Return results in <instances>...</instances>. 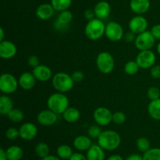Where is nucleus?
I'll list each match as a JSON object with an SVG mask.
<instances>
[{
  "label": "nucleus",
  "instance_id": "nucleus-1",
  "mask_svg": "<svg viewBox=\"0 0 160 160\" xmlns=\"http://www.w3.org/2000/svg\"><path fill=\"white\" fill-rule=\"evenodd\" d=\"M121 144L120 135L115 131L107 130L102 132L98 138V145L106 151H113Z\"/></svg>",
  "mask_w": 160,
  "mask_h": 160
},
{
  "label": "nucleus",
  "instance_id": "nucleus-2",
  "mask_svg": "<svg viewBox=\"0 0 160 160\" xmlns=\"http://www.w3.org/2000/svg\"><path fill=\"white\" fill-rule=\"evenodd\" d=\"M106 25L102 20L96 17L89 20L84 28L86 37L92 41H97L100 39L105 34Z\"/></svg>",
  "mask_w": 160,
  "mask_h": 160
},
{
  "label": "nucleus",
  "instance_id": "nucleus-3",
  "mask_svg": "<svg viewBox=\"0 0 160 160\" xmlns=\"http://www.w3.org/2000/svg\"><path fill=\"white\" fill-rule=\"evenodd\" d=\"M48 109L56 114H62L69 107V99L64 93L56 92L48 97L47 100Z\"/></svg>",
  "mask_w": 160,
  "mask_h": 160
},
{
  "label": "nucleus",
  "instance_id": "nucleus-4",
  "mask_svg": "<svg viewBox=\"0 0 160 160\" xmlns=\"http://www.w3.org/2000/svg\"><path fill=\"white\" fill-rule=\"evenodd\" d=\"M74 83L72 76L64 72H59L56 73L52 80L53 88L58 92H61V93L70 92L73 88Z\"/></svg>",
  "mask_w": 160,
  "mask_h": 160
},
{
  "label": "nucleus",
  "instance_id": "nucleus-5",
  "mask_svg": "<svg viewBox=\"0 0 160 160\" xmlns=\"http://www.w3.org/2000/svg\"><path fill=\"white\" fill-rule=\"evenodd\" d=\"M96 66L102 73H110L115 67V60L112 55L108 52H100L96 58Z\"/></svg>",
  "mask_w": 160,
  "mask_h": 160
},
{
  "label": "nucleus",
  "instance_id": "nucleus-6",
  "mask_svg": "<svg viewBox=\"0 0 160 160\" xmlns=\"http://www.w3.org/2000/svg\"><path fill=\"white\" fill-rule=\"evenodd\" d=\"M19 81L12 74L5 73L0 76V90L5 95H10L17 91Z\"/></svg>",
  "mask_w": 160,
  "mask_h": 160
},
{
  "label": "nucleus",
  "instance_id": "nucleus-7",
  "mask_svg": "<svg viewBox=\"0 0 160 160\" xmlns=\"http://www.w3.org/2000/svg\"><path fill=\"white\" fill-rule=\"evenodd\" d=\"M156 40V39L152 35L151 31H145L141 34H137L134 41V45L140 51L149 50L154 46Z\"/></svg>",
  "mask_w": 160,
  "mask_h": 160
},
{
  "label": "nucleus",
  "instance_id": "nucleus-8",
  "mask_svg": "<svg viewBox=\"0 0 160 160\" xmlns=\"http://www.w3.org/2000/svg\"><path fill=\"white\" fill-rule=\"evenodd\" d=\"M105 35L112 42H119L124 37V31L120 23L116 21H110L106 25Z\"/></svg>",
  "mask_w": 160,
  "mask_h": 160
},
{
  "label": "nucleus",
  "instance_id": "nucleus-9",
  "mask_svg": "<svg viewBox=\"0 0 160 160\" xmlns=\"http://www.w3.org/2000/svg\"><path fill=\"white\" fill-rule=\"evenodd\" d=\"M156 61V56L154 52L149 50L140 51L136 57V62L141 69H149L155 65Z\"/></svg>",
  "mask_w": 160,
  "mask_h": 160
},
{
  "label": "nucleus",
  "instance_id": "nucleus-10",
  "mask_svg": "<svg viewBox=\"0 0 160 160\" xmlns=\"http://www.w3.org/2000/svg\"><path fill=\"white\" fill-rule=\"evenodd\" d=\"M93 119L99 126H107L112 121V113L106 107H98L94 111Z\"/></svg>",
  "mask_w": 160,
  "mask_h": 160
},
{
  "label": "nucleus",
  "instance_id": "nucleus-11",
  "mask_svg": "<svg viewBox=\"0 0 160 160\" xmlns=\"http://www.w3.org/2000/svg\"><path fill=\"white\" fill-rule=\"evenodd\" d=\"M58 114L50 110L49 109L42 110L37 116V121L42 126L49 127L52 126L56 123L58 120Z\"/></svg>",
  "mask_w": 160,
  "mask_h": 160
},
{
  "label": "nucleus",
  "instance_id": "nucleus-12",
  "mask_svg": "<svg viewBox=\"0 0 160 160\" xmlns=\"http://www.w3.org/2000/svg\"><path fill=\"white\" fill-rule=\"evenodd\" d=\"M129 30L135 34H139L144 31H147L148 28V21L144 17L138 15L134 17L129 22Z\"/></svg>",
  "mask_w": 160,
  "mask_h": 160
},
{
  "label": "nucleus",
  "instance_id": "nucleus-13",
  "mask_svg": "<svg viewBox=\"0 0 160 160\" xmlns=\"http://www.w3.org/2000/svg\"><path fill=\"white\" fill-rule=\"evenodd\" d=\"M20 137L23 140L30 141L34 139L38 134V128L34 123L26 122L23 123L19 128Z\"/></svg>",
  "mask_w": 160,
  "mask_h": 160
},
{
  "label": "nucleus",
  "instance_id": "nucleus-14",
  "mask_svg": "<svg viewBox=\"0 0 160 160\" xmlns=\"http://www.w3.org/2000/svg\"><path fill=\"white\" fill-rule=\"evenodd\" d=\"M17 46L13 42L8 40L0 42V57L3 59H9L16 56Z\"/></svg>",
  "mask_w": 160,
  "mask_h": 160
},
{
  "label": "nucleus",
  "instance_id": "nucleus-15",
  "mask_svg": "<svg viewBox=\"0 0 160 160\" xmlns=\"http://www.w3.org/2000/svg\"><path fill=\"white\" fill-rule=\"evenodd\" d=\"M33 74L35 77L36 80L41 82H46L52 78V70L45 65H38V67L33 68Z\"/></svg>",
  "mask_w": 160,
  "mask_h": 160
},
{
  "label": "nucleus",
  "instance_id": "nucleus-16",
  "mask_svg": "<svg viewBox=\"0 0 160 160\" xmlns=\"http://www.w3.org/2000/svg\"><path fill=\"white\" fill-rule=\"evenodd\" d=\"M36 78L33 73L31 72H24L22 73L19 78V85L23 90H31L34 87L36 84Z\"/></svg>",
  "mask_w": 160,
  "mask_h": 160
},
{
  "label": "nucleus",
  "instance_id": "nucleus-17",
  "mask_svg": "<svg viewBox=\"0 0 160 160\" xmlns=\"http://www.w3.org/2000/svg\"><path fill=\"white\" fill-rule=\"evenodd\" d=\"M55 9L52 4L48 3H44V4L40 5L37 8L35 11V14L38 19L42 20H49L51 17H52L54 14Z\"/></svg>",
  "mask_w": 160,
  "mask_h": 160
},
{
  "label": "nucleus",
  "instance_id": "nucleus-18",
  "mask_svg": "<svg viewBox=\"0 0 160 160\" xmlns=\"http://www.w3.org/2000/svg\"><path fill=\"white\" fill-rule=\"evenodd\" d=\"M95 17L100 20H105L109 16L111 12V6L109 2L106 1H101L95 5L94 8Z\"/></svg>",
  "mask_w": 160,
  "mask_h": 160
},
{
  "label": "nucleus",
  "instance_id": "nucleus-19",
  "mask_svg": "<svg viewBox=\"0 0 160 160\" xmlns=\"http://www.w3.org/2000/svg\"><path fill=\"white\" fill-rule=\"evenodd\" d=\"M130 8L136 14L145 13L150 8L149 0H131Z\"/></svg>",
  "mask_w": 160,
  "mask_h": 160
},
{
  "label": "nucleus",
  "instance_id": "nucleus-20",
  "mask_svg": "<svg viewBox=\"0 0 160 160\" xmlns=\"http://www.w3.org/2000/svg\"><path fill=\"white\" fill-rule=\"evenodd\" d=\"M93 145L91 138L86 135H79L73 140V146L78 151H88Z\"/></svg>",
  "mask_w": 160,
  "mask_h": 160
},
{
  "label": "nucleus",
  "instance_id": "nucleus-21",
  "mask_svg": "<svg viewBox=\"0 0 160 160\" xmlns=\"http://www.w3.org/2000/svg\"><path fill=\"white\" fill-rule=\"evenodd\" d=\"M86 157L88 160H105L104 149L99 145H92L87 151Z\"/></svg>",
  "mask_w": 160,
  "mask_h": 160
},
{
  "label": "nucleus",
  "instance_id": "nucleus-22",
  "mask_svg": "<svg viewBox=\"0 0 160 160\" xmlns=\"http://www.w3.org/2000/svg\"><path fill=\"white\" fill-rule=\"evenodd\" d=\"M62 117L67 123H75L79 120L81 117V112L76 108L68 107L62 113Z\"/></svg>",
  "mask_w": 160,
  "mask_h": 160
},
{
  "label": "nucleus",
  "instance_id": "nucleus-23",
  "mask_svg": "<svg viewBox=\"0 0 160 160\" xmlns=\"http://www.w3.org/2000/svg\"><path fill=\"white\" fill-rule=\"evenodd\" d=\"M13 109V102L7 95H2L0 97V113L6 115Z\"/></svg>",
  "mask_w": 160,
  "mask_h": 160
},
{
  "label": "nucleus",
  "instance_id": "nucleus-24",
  "mask_svg": "<svg viewBox=\"0 0 160 160\" xmlns=\"http://www.w3.org/2000/svg\"><path fill=\"white\" fill-rule=\"evenodd\" d=\"M148 115L156 120H160V98L152 100L148 106Z\"/></svg>",
  "mask_w": 160,
  "mask_h": 160
},
{
  "label": "nucleus",
  "instance_id": "nucleus-25",
  "mask_svg": "<svg viewBox=\"0 0 160 160\" xmlns=\"http://www.w3.org/2000/svg\"><path fill=\"white\" fill-rule=\"evenodd\" d=\"M6 151L8 160H20L23 156V151L18 145H12Z\"/></svg>",
  "mask_w": 160,
  "mask_h": 160
},
{
  "label": "nucleus",
  "instance_id": "nucleus-26",
  "mask_svg": "<svg viewBox=\"0 0 160 160\" xmlns=\"http://www.w3.org/2000/svg\"><path fill=\"white\" fill-rule=\"evenodd\" d=\"M56 152H57L58 157L63 160H69L72 156V155L73 154L71 147H70L67 145H59L58 147Z\"/></svg>",
  "mask_w": 160,
  "mask_h": 160
},
{
  "label": "nucleus",
  "instance_id": "nucleus-27",
  "mask_svg": "<svg viewBox=\"0 0 160 160\" xmlns=\"http://www.w3.org/2000/svg\"><path fill=\"white\" fill-rule=\"evenodd\" d=\"M7 117L11 122L15 123H18L23 121V118H24V113H23V112L21 109H14L13 108V109L7 114Z\"/></svg>",
  "mask_w": 160,
  "mask_h": 160
},
{
  "label": "nucleus",
  "instance_id": "nucleus-28",
  "mask_svg": "<svg viewBox=\"0 0 160 160\" xmlns=\"http://www.w3.org/2000/svg\"><path fill=\"white\" fill-rule=\"evenodd\" d=\"M72 0H51V4L56 11L67 10L71 6Z\"/></svg>",
  "mask_w": 160,
  "mask_h": 160
},
{
  "label": "nucleus",
  "instance_id": "nucleus-29",
  "mask_svg": "<svg viewBox=\"0 0 160 160\" xmlns=\"http://www.w3.org/2000/svg\"><path fill=\"white\" fill-rule=\"evenodd\" d=\"M34 151H35L36 155L38 157L43 159V158L46 157V156L49 155L50 148L48 145L46 143H45V142H39L38 144L36 145Z\"/></svg>",
  "mask_w": 160,
  "mask_h": 160
},
{
  "label": "nucleus",
  "instance_id": "nucleus-30",
  "mask_svg": "<svg viewBox=\"0 0 160 160\" xmlns=\"http://www.w3.org/2000/svg\"><path fill=\"white\" fill-rule=\"evenodd\" d=\"M139 67L138 62L134 60L128 61L124 66V72L125 73H127L128 75H130V76H133V75H135L136 73L138 72Z\"/></svg>",
  "mask_w": 160,
  "mask_h": 160
},
{
  "label": "nucleus",
  "instance_id": "nucleus-31",
  "mask_svg": "<svg viewBox=\"0 0 160 160\" xmlns=\"http://www.w3.org/2000/svg\"><path fill=\"white\" fill-rule=\"evenodd\" d=\"M72 20H73V14H72L70 11L67 9V10L61 11L59 12L56 21L60 23H62V24L68 25L72 21Z\"/></svg>",
  "mask_w": 160,
  "mask_h": 160
},
{
  "label": "nucleus",
  "instance_id": "nucleus-32",
  "mask_svg": "<svg viewBox=\"0 0 160 160\" xmlns=\"http://www.w3.org/2000/svg\"><path fill=\"white\" fill-rule=\"evenodd\" d=\"M143 160H160V148H150L143 155Z\"/></svg>",
  "mask_w": 160,
  "mask_h": 160
},
{
  "label": "nucleus",
  "instance_id": "nucleus-33",
  "mask_svg": "<svg viewBox=\"0 0 160 160\" xmlns=\"http://www.w3.org/2000/svg\"><path fill=\"white\" fill-rule=\"evenodd\" d=\"M136 146L137 148L142 152L145 153V152H147L148 150H149L150 147H151V143H150L149 140L146 138L141 137L136 142Z\"/></svg>",
  "mask_w": 160,
  "mask_h": 160
},
{
  "label": "nucleus",
  "instance_id": "nucleus-34",
  "mask_svg": "<svg viewBox=\"0 0 160 160\" xmlns=\"http://www.w3.org/2000/svg\"><path fill=\"white\" fill-rule=\"evenodd\" d=\"M102 132V131L99 125L98 126V125H92L88 130V134L92 139H98Z\"/></svg>",
  "mask_w": 160,
  "mask_h": 160
},
{
  "label": "nucleus",
  "instance_id": "nucleus-35",
  "mask_svg": "<svg viewBox=\"0 0 160 160\" xmlns=\"http://www.w3.org/2000/svg\"><path fill=\"white\" fill-rule=\"evenodd\" d=\"M126 115L121 111H117L112 114V122L117 125H121L126 121Z\"/></svg>",
  "mask_w": 160,
  "mask_h": 160
},
{
  "label": "nucleus",
  "instance_id": "nucleus-36",
  "mask_svg": "<svg viewBox=\"0 0 160 160\" xmlns=\"http://www.w3.org/2000/svg\"><path fill=\"white\" fill-rule=\"evenodd\" d=\"M147 96L151 101L160 98V90L157 87H150L147 92Z\"/></svg>",
  "mask_w": 160,
  "mask_h": 160
},
{
  "label": "nucleus",
  "instance_id": "nucleus-37",
  "mask_svg": "<svg viewBox=\"0 0 160 160\" xmlns=\"http://www.w3.org/2000/svg\"><path fill=\"white\" fill-rule=\"evenodd\" d=\"M6 137L9 140H15L17 138L20 137L19 129L14 128V127H11V128H8L6 131Z\"/></svg>",
  "mask_w": 160,
  "mask_h": 160
},
{
  "label": "nucleus",
  "instance_id": "nucleus-38",
  "mask_svg": "<svg viewBox=\"0 0 160 160\" xmlns=\"http://www.w3.org/2000/svg\"><path fill=\"white\" fill-rule=\"evenodd\" d=\"M28 64L29 67H33V68L40 65V61H39L38 57L37 56H34V55L30 56L28 59Z\"/></svg>",
  "mask_w": 160,
  "mask_h": 160
},
{
  "label": "nucleus",
  "instance_id": "nucleus-39",
  "mask_svg": "<svg viewBox=\"0 0 160 160\" xmlns=\"http://www.w3.org/2000/svg\"><path fill=\"white\" fill-rule=\"evenodd\" d=\"M71 76L73 80L74 81V82L76 83L81 82L84 78V73L82 71H81V70H76V71H74L72 73Z\"/></svg>",
  "mask_w": 160,
  "mask_h": 160
},
{
  "label": "nucleus",
  "instance_id": "nucleus-40",
  "mask_svg": "<svg viewBox=\"0 0 160 160\" xmlns=\"http://www.w3.org/2000/svg\"><path fill=\"white\" fill-rule=\"evenodd\" d=\"M151 76L155 79H160V65H154L151 68Z\"/></svg>",
  "mask_w": 160,
  "mask_h": 160
},
{
  "label": "nucleus",
  "instance_id": "nucleus-41",
  "mask_svg": "<svg viewBox=\"0 0 160 160\" xmlns=\"http://www.w3.org/2000/svg\"><path fill=\"white\" fill-rule=\"evenodd\" d=\"M156 40H160V24H156L150 31Z\"/></svg>",
  "mask_w": 160,
  "mask_h": 160
},
{
  "label": "nucleus",
  "instance_id": "nucleus-42",
  "mask_svg": "<svg viewBox=\"0 0 160 160\" xmlns=\"http://www.w3.org/2000/svg\"><path fill=\"white\" fill-rule=\"evenodd\" d=\"M135 38H136L135 34L133 32H131V31H129V32H128L127 34H125V35H124L125 41H126L127 42H128V43H130V42H134Z\"/></svg>",
  "mask_w": 160,
  "mask_h": 160
},
{
  "label": "nucleus",
  "instance_id": "nucleus-43",
  "mask_svg": "<svg viewBox=\"0 0 160 160\" xmlns=\"http://www.w3.org/2000/svg\"><path fill=\"white\" fill-rule=\"evenodd\" d=\"M95 12H94V10H92V9H87V10H85V12H84V17H85L86 20H88L89 21V20H92V19L95 18Z\"/></svg>",
  "mask_w": 160,
  "mask_h": 160
},
{
  "label": "nucleus",
  "instance_id": "nucleus-44",
  "mask_svg": "<svg viewBox=\"0 0 160 160\" xmlns=\"http://www.w3.org/2000/svg\"><path fill=\"white\" fill-rule=\"evenodd\" d=\"M69 160H88V159L85 156H84L81 153L76 152L72 155V156Z\"/></svg>",
  "mask_w": 160,
  "mask_h": 160
},
{
  "label": "nucleus",
  "instance_id": "nucleus-45",
  "mask_svg": "<svg viewBox=\"0 0 160 160\" xmlns=\"http://www.w3.org/2000/svg\"><path fill=\"white\" fill-rule=\"evenodd\" d=\"M55 28H56V30H58V31H63V30L67 29V25H65V24H62V23H59V22L56 21V23H55Z\"/></svg>",
  "mask_w": 160,
  "mask_h": 160
},
{
  "label": "nucleus",
  "instance_id": "nucleus-46",
  "mask_svg": "<svg viewBox=\"0 0 160 160\" xmlns=\"http://www.w3.org/2000/svg\"><path fill=\"white\" fill-rule=\"evenodd\" d=\"M126 160H143V157L138 154H132L128 156Z\"/></svg>",
  "mask_w": 160,
  "mask_h": 160
},
{
  "label": "nucleus",
  "instance_id": "nucleus-47",
  "mask_svg": "<svg viewBox=\"0 0 160 160\" xmlns=\"http://www.w3.org/2000/svg\"><path fill=\"white\" fill-rule=\"evenodd\" d=\"M0 160H8L6 151L3 149L2 148L0 149Z\"/></svg>",
  "mask_w": 160,
  "mask_h": 160
},
{
  "label": "nucleus",
  "instance_id": "nucleus-48",
  "mask_svg": "<svg viewBox=\"0 0 160 160\" xmlns=\"http://www.w3.org/2000/svg\"><path fill=\"white\" fill-rule=\"evenodd\" d=\"M106 160H124V159H123V157H122L121 156L116 154V155H112V156H109V157Z\"/></svg>",
  "mask_w": 160,
  "mask_h": 160
},
{
  "label": "nucleus",
  "instance_id": "nucleus-49",
  "mask_svg": "<svg viewBox=\"0 0 160 160\" xmlns=\"http://www.w3.org/2000/svg\"><path fill=\"white\" fill-rule=\"evenodd\" d=\"M42 160H61V159L59 157H58V156H52V155H48V156L43 158Z\"/></svg>",
  "mask_w": 160,
  "mask_h": 160
},
{
  "label": "nucleus",
  "instance_id": "nucleus-50",
  "mask_svg": "<svg viewBox=\"0 0 160 160\" xmlns=\"http://www.w3.org/2000/svg\"><path fill=\"white\" fill-rule=\"evenodd\" d=\"M4 37H5V33H4V29L2 28H0V42H2L4 41Z\"/></svg>",
  "mask_w": 160,
  "mask_h": 160
},
{
  "label": "nucleus",
  "instance_id": "nucleus-51",
  "mask_svg": "<svg viewBox=\"0 0 160 160\" xmlns=\"http://www.w3.org/2000/svg\"><path fill=\"white\" fill-rule=\"evenodd\" d=\"M157 52H158V53L160 55V42H159V44H158V45H157Z\"/></svg>",
  "mask_w": 160,
  "mask_h": 160
}]
</instances>
